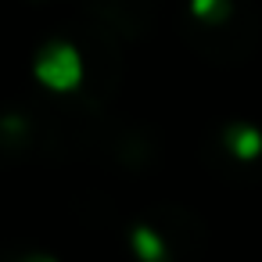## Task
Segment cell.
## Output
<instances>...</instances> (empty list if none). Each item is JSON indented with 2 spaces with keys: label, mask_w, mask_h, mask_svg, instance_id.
<instances>
[{
  "label": "cell",
  "mask_w": 262,
  "mask_h": 262,
  "mask_svg": "<svg viewBox=\"0 0 262 262\" xmlns=\"http://www.w3.org/2000/svg\"><path fill=\"white\" fill-rule=\"evenodd\" d=\"M205 244V219L183 205H158L133 226V251L140 262H198Z\"/></svg>",
  "instance_id": "cell-1"
},
{
  "label": "cell",
  "mask_w": 262,
  "mask_h": 262,
  "mask_svg": "<svg viewBox=\"0 0 262 262\" xmlns=\"http://www.w3.org/2000/svg\"><path fill=\"white\" fill-rule=\"evenodd\" d=\"M258 18L255 15H244L241 8L223 18V22H212V26H190L187 22V40L198 54L219 61V65H233V61H244L255 43H258Z\"/></svg>",
  "instance_id": "cell-3"
},
{
  "label": "cell",
  "mask_w": 262,
  "mask_h": 262,
  "mask_svg": "<svg viewBox=\"0 0 262 262\" xmlns=\"http://www.w3.org/2000/svg\"><path fill=\"white\" fill-rule=\"evenodd\" d=\"M201 158L212 172L233 183H251L262 176V133L248 122H230L201 140Z\"/></svg>",
  "instance_id": "cell-2"
}]
</instances>
